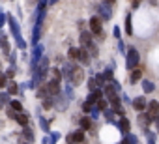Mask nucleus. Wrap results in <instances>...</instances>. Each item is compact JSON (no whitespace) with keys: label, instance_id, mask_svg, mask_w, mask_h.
I'll return each instance as SVG.
<instances>
[{"label":"nucleus","instance_id":"1","mask_svg":"<svg viewBox=\"0 0 159 144\" xmlns=\"http://www.w3.org/2000/svg\"><path fill=\"white\" fill-rule=\"evenodd\" d=\"M137 65H139V51L135 47H129L127 49V58H125V67L129 71H133V69H137Z\"/></svg>","mask_w":159,"mask_h":144},{"label":"nucleus","instance_id":"2","mask_svg":"<svg viewBox=\"0 0 159 144\" xmlns=\"http://www.w3.org/2000/svg\"><path fill=\"white\" fill-rule=\"evenodd\" d=\"M67 142H69V144H83V142H84V131L79 129V131L71 133V135L67 137Z\"/></svg>","mask_w":159,"mask_h":144},{"label":"nucleus","instance_id":"3","mask_svg":"<svg viewBox=\"0 0 159 144\" xmlns=\"http://www.w3.org/2000/svg\"><path fill=\"white\" fill-rule=\"evenodd\" d=\"M90 32L96 34V36H98V34L101 36L103 26H101V19H99V17H92V19H90Z\"/></svg>","mask_w":159,"mask_h":144},{"label":"nucleus","instance_id":"4","mask_svg":"<svg viewBox=\"0 0 159 144\" xmlns=\"http://www.w3.org/2000/svg\"><path fill=\"white\" fill-rule=\"evenodd\" d=\"M8 19H10V26H11V30H13V34H15V38H17V45H19L21 49H25V41L21 39V34H19V26H17L15 19H13V17H8Z\"/></svg>","mask_w":159,"mask_h":144},{"label":"nucleus","instance_id":"5","mask_svg":"<svg viewBox=\"0 0 159 144\" xmlns=\"http://www.w3.org/2000/svg\"><path fill=\"white\" fill-rule=\"evenodd\" d=\"M92 36H94L92 32H81V38H79V39H81V47H83V49H86L88 45L94 43V38H92Z\"/></svg>","mask_w":159,"mask_h":144},{"label":"nucleus","instance_id":"6","mask_svg":"<svg viewBox=\"0 0 159 144\" xmlns=\"http://www.w3.org/2000/svg\"><path fill=\"white\" fill-rule=\"evenodd\" d=\"M47 88H49V94H51V96H56V94L60 92V81H58V79H51V81L47 83Z\"/></svg>","mask_w":159,"mask_h":144},{"label":"nucleus","instance_id":"7","mask_svg":"<svg viewBox=\"0 0 159 144\" xmlns=\"http://www.w3.org/2000/svg\"><path fill=\"white\" fill-rule=\"evenodd\" d=\"M148 114L152 116V120H157V116H159V103L157 101L148 103Z\"/></svg>","mask_w":159,"mask_h":144},{"label":"nucleus","instance_id":"8","mask_svg":"<svg viewBox=\"0 0 159 144\" xmlns=\"http://www.w3.org/2000/svg\"><path fill=\"white\" fill-rule=\"evenodd\" d=\"M99 99H103V90H99V88H98V90L90 92V96H88V103H92V105H94V103H98Z\"/></svg>","mask_w":159,"mask_h":144},{"label":"nucleus","instance_id":"9","mask_svg":"<svg viewBox=\"0 0 159 144\" xmlns=\"http://www.w3.org/2000/svg\"><path fill=\"white\" fill-rule=\"evenodd\" d=\"M133 107H135V110L142 112V110L148 107V103H146V99H144V97H135V101H133Z\"/></svg>","mask_w":159,"mask_h":144},{"label":"nucleus","instance_id":"10","mask_svg":"<svg viewBox=\"0 0 159 144\" xmlns=\"http://www.w3.org/2000/svg\"><path fill=\"white\" fill-rule=\"evenodd\" d=\"M142 79V67H139V69H133V73H131V83L135 84V83H139Z\"/></svg>","mask_w":159,"mask_h":144},{"label":"nucleus","instance_id":"11","mask_svg":"<svg viewBox=\"0 0 159 144\" xmlns=\"http://www.w3.org/2000/svg\"><path fill=\"white\" fill-rule=\"evenodd\" d=\"M107 6H109V4H103V6H99V8H98V10H99V13L103 15V19H111V15H112V13H111V10H109Z\"/></svg>","mask_w":159,"mask_h":144},{"label":"nucleus","instance_id":"12","mask_svg":"<svg viewBox=\"0 0 159 144\" xmlns=\"http://www.w3.org/2000/svg\"><path fill=\"white\" fill-rule=\"evenodd\" d=\"M81 127H83V131L84 129H90L92 127V118L90 116H83L81 118Z\"/></svg>","mask_w":159,"mask_h":144},{"label":"nucleus","instance_id":"13","mask_svg":"<svg viewBox=\"0 0 159 144\" xmlns=\"http://www.w3.org/2000/svg\"><path fill=\"white\" fill-rule=\"evenodd\" d=\"M38 97H41V99H47V97H51V94H49V88H47V86H41V88L38 90Z\"/></svg>","mask_w":159,"mask_h":144},{"label":"nucleus","instance_id":"14","mask_svg":"<svg viewBox=\"0 0 159 144\" xmlns=\"http://www.w3.org/2000/svg\"><path fill=\"white\" fill-rule=\"evenodd\" d=\"M79 60H81L83 64H88L90 62V54H88L86 49H81V56H79Z\"/></svg>","mask_w":159,"mask_h":144},{"label":"nucleus","instance_id":"15","mask_svg":"<svg viewBox=\"0 0 159 144\" xmlns=\"http://www.w3.org/2000/svg\"><path fill=\"white\" fill-rule=\"evenodd\" d=\"M109 103L114 107V109H118L120 107V99H118V96L116 94H112V96H109Z\"/></svg>","mask_w":159,"mask_h":144},{"label":"nucleus","instance_id":"16","mask_svg":"<svg viewBox=\"0 0 159 144\" xmlns=\"http://www.w3.org/2000/svg\"><path fill=\"white\" fill-rule=\"evenodd\" d=\"M129 127H131V125H129V120H127V118H122V120H120V129H122L124 133H127Z\"/></svg>","mask_w":159,"mask_h":144},{"label":"nucleus","instance_id":"17","mask_svg":"<svg viewBox=\"0 0 159 144\" xmlns=\"http://www.w3.org/2000/svg\"><path fill=\"white\" fill-rule=\"evenodd\" d=\"M23 135L26 137V140H28V144H30V142H34V135H32V131H30V129H28L26 125L23 127Z\"/></svg>","mask_w":159,"mask_h":144},{"label":"nucleus","instance_id":"18","mask_svg":"<svg viewBox=\"0 0 159 144\" xmlns=\"http://www.w3.org/2000/svg\"><path fill=\"white\" fill-rule=\"evenodd\" d=\"M86 51H88V54H90V56H98V45H96V43L88 45V47H86Z\"/></svg>","mask_w":159,"mask_h":144},{"label":"nucleus","instance_id":"19","mask_svg":"<svg viewBox=\"0 0 159 144\" xmlns=\"http://www.w3.org/2000/svg\"><path fill=\"white\" fill-rule=\"evenodd\" d=\"M69 56L73 58V60H79V56H81V49H69Z\"/></svg>","mask_w":159,"mask_h":144},{"label":"nucleus","instance_id":"20","mask_svg":"<svg viewBox=\"0 0 159 144\" xmlns=\"http://www.w3.org/2000/svg\"><path fill=\"white\" fill-rule=\"evenodd\" d=\"M15 120H17L21 125H26V124H28V116H26V114H17V118H15Z\"/></svg>","mask_w":159,"mask_h":144},{"label":"nucleus","instance_id":"21","mask_svg":"<svg viewBox=\"0 0 159 144\" xmlns=\"http://www.w3.org/2000/svg\"><path fill=\"white\" fill-rule=\"evenodd\" d=\"M122 144H137V137H133V135H127V137L122 140Z\"/></svg>","mask_w":159,"mask_h":144},{"label":"nucleus","instance_id":"22","mask_svg":"<svg viewBox=\"0 0 159 144\" xmlns=\"http://www.w3.org/2000/svg\"><path fill=\"white\" fill-rule=\"evenodd\" d=\"M142 88H144V92H153V84L150 81H142Z\"/></svg>","mask_w":159,"mask_h":144},{"label":"nucleus","instance_id":"23","mask_svg":"<svg viewBox=\"0 0 159 144\" xmlns=\"http://www.w3.org/2000/svg\"><path fill=\"white\" fill-rule=\"evenodd\" d=\"M11 109L17 110V112H21V110H23V103H21V101H11Z\"/></svg>","mask_w":159,"mask_h":144},{"label":"nucleus","instance_id":"24","mask_svg":"<svg viewBox=\"0 0 159 144\" xmlns=\"http://www.w3.org/2000/svg\"><path fill=\"white\" fill-rule=\"evenodd\" d=\"M96 109H98V110H105V109H107V101H105V99H99V101L96 103Z\"/></svg>","mask_w":159,"mask_h":144},{"label":"nucleus","instance_id":"25","mask_svg":"<svg viewBox=\"0 0 159 144\" xmlns=\"http://www.w3.org/2000/svg\"><path fill=\"white\" fill-rule=\"evenodd\" d=\"M103 77H105V81H107V83H112V67L105 71V73H103Z\"/></svg>","mask_w":159,"mask_h":144},{"label":"nucleus","instance_id":"26","mask_svg":"<svg viewBox=\"0 0 159 144\" xmlns=\"http://www.w3.org/2000/svg\"><path fill=\"white\" fill-rule=\"evenodd\" d=\"M39 56H41V45H38V47L34 49V64L38 62V58H39Z\"/></svg>","mask_w":159,"mask_h":144},{"label":"nucleus","instance_id":"27","mask_svg":"<svg viewBox=\"0 0 159 144\" xmlns=\"http://www.w3.org/2000/svg\"><path fill=\"white\" fill-rule=\"evenodd\" d=\"M125 30H127V34H131L133 30H131V15H127L125 17Z\"/></svg>","mask_w":159,"mask_h":144},{"label":"nucleus","instance_id":"28","mask_svg":"<svg viewBox=\"0 0 159 144\" xmlns=\"http://www.w3.org/2000/svg\"><path fill=\"white\" fill-rule=\"evenodd\" d=\"M83 110H84V112H92V103H88V101H86V103L83 105Z\"/></svg>","mask_w":159,"mask_h":144},{"label":"nucleus","instance_id":"29","mask_svg":"<svg viewBox=\"0 0 159 144\" xmlns=\"http://www.w3.org/2000/svg\"><path fill=\"white\" fill-rule=\"evenodd\" d=\"M6 81H8V77H6V75H0V88H2V86H6V84H8Z\"/></svg>","mask_w":159,"mask_h":144},{"label":"nucleus","instance_id":"30","mask_svg":"<svg viewBox=\"0 0 159 144\" xmlns=\"http://www.w3.org/2000/svg\"><path fill=\"white\" fill-rule=\"evenodd\" d=\"M8 92H10V94H15V92H17V84H15V83H11V84H10V88H8Z\"/></svg>","mask_w":159,"mask_h":144},{"label":"nucleus","instance_id":"31","mask_svg":"<svg viewBox=\"0 0 159 144\" xmlns=\"http://www.w3.org/2000/svg\"><path fill=\"white\" fill-rule=\"evenodd\" d=\"M94 81H96V83H98V84L101 86V84H103V81H105V77H103V75H98V77H96Z\"/></svg>","mask_w":159,"mask_h":144},{"label":"nucleus","instance_id":"32","mask_svg":"<svg viewBox=\"0 0 159 144\" xmlns=\"http://www.w3.org/2000/svg\"><path fill=\"white\" fill-rule=\"evenodd\" d=\"M38 39H39V28L34 30V43H38Z\"/></svg>","mask_w":159,"mask_h":144},{"label":"nucleus","instance_id":"33","mask_svg":"<svg viewBox=\"0 0 159 144\" xmlns=\"http://www.w3.org/2000/svg\"><path fill=\"white\" fill-rule=\"evenodd\" d=\"M43 107H45V109H51V107H52V101H51V99H45V101H43Z\"/></svg>","mask_w":159,"mask_h":144},{"label":"nucleus","instance_id":"34","mask_svg":"<svg viewBox=\"0 0 159 144\" xmlns=\"http://www.w3.org/2000/svg\"><path fill=\"white\" fill-rule=\"evenodd\" d=\"M116 0H103V4H114Z\"/></svg>","mask_w":159,"mask_h":144},{"label":"nucleus","instance_id":"35","mask_svg":"<svg viewBox=\"0 0 159 144\" xmlns=\"http://www.w3.org/2000/svg\"><path fill=\"white\" fill-rule=\"evenodd\" d=\"M157 133H159V116H157Z\"/></svg>","mask_w":159,"mask_h":144},{"label":"nucleus","instance_id":"36","mask_svg":"<svg viewBox=\"0 0 159 144\" xmlns=\"http://www.w3.org/2000/svg\"><path fill=\"white\" fill-rule=\"evenodd\" d=\"M54 2H58V0H51V4H54Z\"/></svg>","mask_w":159,"mask_h":144}]
</instances>
